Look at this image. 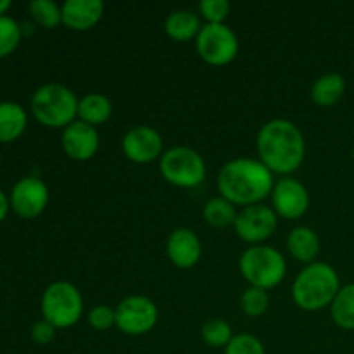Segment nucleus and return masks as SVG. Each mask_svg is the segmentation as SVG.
I'll return each mask as SVG.
<instances>
[{
  "instance_id": "nucleus-1",
  "label": "nucleus",
  "mask_w": 354,
  "mask_h": 354,
  "mask_svg": "<svg viewBox=\"0 0 354 354\" xmlns=\"http://www.w3.org/2000/svg\"><path fill=\"white\" fill-rule=\"evenodd\" d=\"M258 159L273 175L290 176L303 166L306 158V140L296 123L286 118L270 120L256 135Z\"/></svg>"
},
{
  "instance_id": "nucleus-2",
  "label": "nucleus",
  "mask_w": 354,
  "mask_h": 354,
  "mask_svg": "<svg viewBox=\"0 0 354 354\" xmlns=\"http://www.w3.org/2000/svg\"><path fill=\"white\" fill-rule=\"evenodd\" d=\"M220 196L235 206L261 204L275 187L273 173L254 158H235L225 162L216 180Z\"/></svg>"
},
{
  "instance_id": "nucleus-3",
  "label": "nucleus",
  "mask_w": 354,
  "mask_h": 354,
  "mask_svg": "<svg viewBox=\"0 0 354 354\" xmlns=\"http://www.w3.org/2000/svg\"><path fill=\"white\" fill-rule=\"evenodd\" d=\"M341 287V279L334 266L315 261L304 266L294 279L292 301L303 311H322L330 308Z\"/></svg>"
},
{
  "instance_id": "nucleus-4",
  "label": "nucleus",
  "mask_w": 354,
  "mask_h": 354,
  "mask_svg": "<svg viewBox=\"0 0 354 354\" xmlns=\"http://www.w3.org/2000/svg\"><path fill=\"white\" fill-rule=\"evenodd\" d=\"M78 97L62 83H45L31 97V113L40 124L61 128L78 120Z\"/></svg>"
},
{
  "instance_id": "nucleus-5",
  "label": "nucleus",
  "mask_w": 354,
  "mask_h": 354,
  "mask_svg": "<svg viewBox=\"0 0 354 354\" xmlns=\"http://www.w3.org/2000/svg\"><path fill=\"white\" fill-rule=\"evenodd\" d=\"M239 270L249 287L270 290L279 287L286 279L287 261L286 256L272 245H251L241 254Z\"/></svg>"
},
{
  "instance_id": "nucleus-6",
  "label": "nucleus",
  "mask_w": 354,
  "mask_h": 354,
  "mask_svg": "<svg viewBox=\"0 0 354 354\" xmlns=\"http://www.w3.org/2000/svg\"><path fill=\"white\" fill-rule=\"evenodd\" d=\"M44 320L55 328H71L83 315V297L78 287L66 280H57L45 287L40 299Z\"/></svg>"
},
{
  "instance_id": "nucleus-7",
  "label": "nucleus",
  "mask_w": 354,
  "mask_h": 354,
  "mask_svg": "<svg viewBox=\"0 0 354 354\" xmlns=\"http://www.w3.org/2000/svg\"><path fill=\"white\" fill-rule=\"evenodd\" d=\"M162 178L180 189H194L206 180V161L196 149L189 145H175L165 151L159 159Z\"/></svg>"
},
{
  "instance_id": "nucleus-8",
  "label": "nucleus",
  "mask_w": 354,
  "mask_h": 354,
  "mask_svg": "<svg viewBox=\"0 0 354 354\" xmlns=\"http://www.w3.org/2000/svg\"><path fill=\"white\" fill-rule=\"evenodd\" d=\"M197 54L211 66H227L237 57L239 38L227 23H204L196 38Z\"/></svg>"
},
{
  "instance_id": "nucleus-9",
  "label": "nucleus",
  "mask_w": 354,
  "mask_h": 354,
  "mask_svg": "<svg viewBox=\"0 0 354 354\" xmlns=\"http://www.w3.org/2000/svg\"><path fill=\"white\" fill-rule=\"evenodd\" d=\"M116 327L127 335H145L156 327L159 318L158 306L147 296H128L118 303Z\"/></svg>"
},
{
  "instance_id": "nucleus-10",
  "label": "nucleus",
  "mask_w": 354,
  "mask_h": 354,
  "mask_svg": "<svg viewBox=\"0 0 354 354\" xmlns=\"http://www.w3.org/2000/svg\"><path fill=\"white\" fill-rule=\"evenodd\" d=\"M279 227V216L272 206L252 204L242 207L237 214L234 228L239 239L251 245H259L268 241Z\"/></svg>"
},
{
  "instance_id": "nucleus-11",
  "label": "nucleus",
  "mask_w": 354,
  "mask_h": 354,
  "mask_svg": "<svg viewBox=\"0 0 354 354\" xmlns=\"http://www.w3.org/2000/svg\"><path fill=\"white\" fill-rule=\"evenodd\" d=\"M48 187L38 176H24L14 183L10 190V209L24 220L40 216L48 204Z\"/></svg>"
},
{
  "instance_id": "nucleus-12",
  "label": "nucleus",
  "mask_w": 354,
  "mask_h": 354,
  "mask_svg": "<svg viewBox=\"0 0 354 354\" xmlns=\"http://www.w3.org/2000/svg\"><path fill=\"white\" fill-rule=\"evenodd\" d=\"M272 207L277 216L299 220L310 209V192L306 185L292 176H283L272 190Z\"/></svg>"
},
{
  "instance_id": "nucleus-13",
  "label": "nucleus",
  "mask_w": 354,
  "mask_h": 354,
  "mask_svg": "<svg viewBox=\"0 0 354 354\" xmlns=\"http://www.w3.org/2000/svg\"><path fill=\"white\" fill-rule=\"evenodd\" d=\"M121 149L123 154L137 165H147L165 154L161 133L149 124L130 128L121 140Z\"/></svg>"
},
{
  "instance_id": "nucleus-14",
  "label": "nucleus",
  "mask_w": 354,
  "mask_h": 354,
  "mask_svg": "<svg viewBox=\"0 0 354 354\" xmlns=\"http://www.w3.org/2000/svg\"><path fill=\"white\" fill-rule=\"evenodd\" d=\"M62 151L75 161H88L97 154L100 147V137L95 127L76 120L62 130Z\"/></svg>"
},
{
  "instance_id": "nucleus-15",
  "label": "nucleus",
  "mask_w": 354,
  "mask_h": 354,
  "mask_svg": "<svg viewBox=\"0 0 354 354\" xmlns=\"http://www.w3.org/2000/svg\"><path fill=\"white\" fill-rule=\"evenodd\" d=\"M166 254L173 266L180 270H190L201 261L203 242H201L199 235L190 228H176L166 241Z\"/></svg>"
},
{
  "instance_id": "nucleus-16",
  "label": "nucleus",
  "mask_w": 354,
  "mask_h": 354,
  "mask_svg": "<svg viewBox=\"0 0 354 354\" xmlns=\"http://www.w3.org/2000/svg\"><path fill=\"white\" fill-rule=\"evenodd\" d=\"M102 0H66L61 6L62 24L75 31L92 30L104 16Z\"/></svg>"
},
{
  "instance_id": "nucleus-17",
  "label": "nucleus",
  "mask_w": 354,
  "mask_h": 354,
  "mask_svg": "<svg viewBox=\"0 0 354 354\" xmlns=\"http://www.w3.org/2000/svg\"><path fill=\"white\" fill-rule=\"evenodd\" d=\"M287 251L296 261L310 265L317 261L320 254V237L317 232L310 227H294L290 234L287 235Z\"/></svg>"
},
{
  "instance_id": "nucleus-18",
  "label": "nucleus",
  "mask_w": 354,
  "mask_h": 354,
  "mask_svg": "<svg viewBox=\"0 0 354 354\" xmlns=\"http://www.w3.org/2000/svg\"><path fill=\"white\" fill-rule=\"evenodd\" d=\"M346 93V78L341 73H325L311 85L310 97L320 107L335 106Z\"/></svg>"
},
{
  "instance_id": "nucleus-19",
  "label": "nucleus",
  "mask_w": 354,
  "mask_h": 354,
  "mask_svg": "<svg viewBox=\"0 0 354 354\" xmlns=\"http://www.w3.org/2000/svg\"><path fill=\"white\" fill-rule=\"evenodd\" d=\"M28 114L17 102H0V144H10L24 133Z\"/></svg>"
},
{
  "instance_id": "nucleus-20",
  "label": "nucleus",
  "mask_w": 354,
  "mask_h": 354,
  "mask_svg": "<svg viewBox=\"0 0 354 354\" xmlns=\"http://www.w3.org/2000/svg\"><path fill=\"white\" fill-rule=\"evenodd\" d=\"M113 116V102L107 95L99 92L85 93L78 100V120L90 127H99Z\"/></svg>"
},
{
  "instance_id": "nucleus-21",
  "label": "nucleus",
  "mask_w": 354,
  "mask_h": 354,
  "mask_svg": "<svg viewBox=\"0 0 354 354\" xmlns=\"http://www.w3.org/2000/svg\"><path fill=\"white\" fill-rule=\"evenodd\" d=\"M201 24L199 16L189 9H178L168 14L165 21V31L171 40L175 41H190L199 35Z\"/></svg>"
},
{
  "instance_id": "nucleus-22",
  "label": "nucleus",
  "mask_w": 354,
  "mask_h": 354,
  "mask_svg": "<svg viewBox=\"0 0 354 354\" xmlns=\"http://www.w3.org/2000/svg\"><path fill=\"white\" fill-rule=\"evenodd\" d=\"M237 206L221 196L209 199L203 207L204 220H206L207 225H211L214 228L234 227L235 220H237Z\"/></svg>"
},
{
  "instance_id": "nucleus-23",
  "label": "nucleus",
  "mask_w": 354,
  "mask_h": 354,
  "mask_svg": "<svg viewBox=\"0 0 354 354\" xmlns=\"http://www.w3.org/2000/svg\"><path fill=\"white\" fill-rule=\"evenodd\" d=\"M330 317L342 330H354V283L341 287L330 304Z\"/></svg>"
},
{
  "instance_id": "nucleus-24",
  "label": "nucleus",
  "mask_w": 354,
  "mask_h": 354,
  "mask_svg": "<svg viewBox=\"0 0 354 354\" xmlns=\"http://www.w3.org/2000/svg\"><path fill=\"white\" fill-rule=\"evenodd\" d=\"M234 330H232L230 324L223 318H211L201 328V337L206 342L209 348L220 349L227 348L230 341L234 339Z\"/></svg>"
},
{
  "instance_id": "nucleus-25",
  "label": "nucleus",
  "mask_w": 354,
  "mask_h": 354,
  "mask_svg": "<svg viewBox=\"0 0 354 354\" xmlns=\"http://www.w3.org/2000/svg\"><path fill=\"white\" fill-rule=\"evenodd\" d=\"M28 9H30L35 23L40 24L45 30H54L62 23L61 6H57L52 0H33V2H30Z\"/></svg>"
},
{
  "instance_id": "nucleus-26",
  "label": "nucleus",
  "mask_w": 354,
  "mask_h": 354,
  "mask_svg": "<svg viewBox=\"0 0 354 354\" xmlns=\"http://www.w3.org/2000/svg\"><path fill=\"white\" fill-rule=\"evenodd\" d=\"M270 296L268 290L259 287H248L241 296V310L245 317L259 318L268 311Z\"/></svg>"
},
{
  "instance_id": "nucleus-27",
  "label": "nucleus",
  "mask_w": 354,
  "mask_h": 354,
  "mask_svg": "<svg viewBox=\"0 0 354 354\" xmlns=\"http://www.w3.org/2000/svg\"><path fill=\"white\" fill-rule=\"evenodd\" d=\"M23 28L10 16L0 17V59L12 54L21 44Z\"/></svg>"
},
{
  "instance_id": "nucleus-28",
  "label": "nucleus",
  "mask_w": 354,
  "mask_h": 354,
  "mask_svg": "<svg viewBox=\"0 0 354 354\" xmlns=\"http://www.w3.org/2000/svg\"><path fill=\"white\" fill-rule=\"evenodd\" d=\"M225 354H266L265 346L252 334H235Z\"/></svg>"
},
{
  "instance_id": "nucleus-29",
  "label": "nucleus",
  "mask_w": 354,
  "mask_h": 354,
  "mask_svg": "<svg viewBox=\"0 0 354 354\" xmlns=\"http://www.w3.org/2000/svg\"><path fill=\"white\" fill-rule=\"evenodd\" d=\"M199 14L206 19V23H225L230 14V2L228 0H201Z\"/></svg>"
},
{
  "instance_id": "nucleus-30",
  "label": "nucleus",
  "mask_w": 354,
  "mask_h": 354,
  "mask_svg": "<svg viewBox=\"0 0 354 354\" xmlns=\"http://www.w3.org/2000/svg\"><path fill=\"white\" fill-rule=\"evenodd\" d=\"M86 320H88L90 327L95 328V330H109V328L116 327V310L106 306V304H99V306H93L88 311Z\"/></svg>"
},
{
  "instance_id": "nucleus-31",
  "label": "nucleus",
  "mask_w": 354,
  "mask_h": 354,
  "mask_svg": "<svg viewBox=\"0 0 354 354\" xmlns=\"http://www.w3.org/2000/svg\"><path fill=\"white\" fill-rule=\"evenodd\" d=\"M55 330H57V328L52 324H48L47 320H38L37 324H33V327H31V339H33V342H37L38 346H47L54 341Z\"/></svg>"
},
{
  "instance_id": "nucleus-32",
  "label": "nucleus",
  "mask_w": 354,
  "mask_h": 354,
  "mask_svg": "<svg viewBox=\"0 0 354 354\" xmlns=\"http://www.w3.org/2000/svg\"><path fill=\"white\" fill-rule=\"evenodd\" d=\"M10 211V203H9V197L0 190V223L6 220V216L9 214Z\"/></svg>"
},
{
  "instance_id": "nucleus-33",
  "label": "nucleus",
  "mask_w": 354,
  "mask_h": 354,
  "mask_svg": "<svg viewBox=\"0 0 354 354\" xmlns=\"http://www.w3.org/2000/svg\"><path fill=\"white\" fill-rule=\"evenodd\" d=\"M10 6H12L10 0H0V17L6 16V12L10 9Z\"/></svg>"
}]
</instances>
